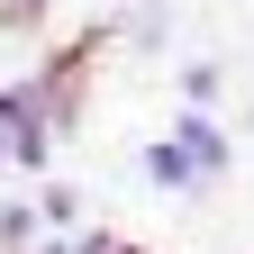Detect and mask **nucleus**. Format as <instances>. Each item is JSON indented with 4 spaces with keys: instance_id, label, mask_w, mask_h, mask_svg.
Instances as JSON below:
<instances>
[{
    "instance_id": "obj_1",
    "label": "nucleus",
    "mask_w": 254,
    "mask_h": 254,
    "mask_svg": "<svg viewBox=\"0 0 254 254\" xmlns=\"http://www.w3.org/2000/svg\"><path fill=\"white\" fill-rule=\"evenodd\" d=\"M154 173H164V182H190L200 164H190V145H164V154H154Z\"/></svg>"
},
{
    "instance_id": "obj_3",
    "label": "nucleus",
    "mask_w": 254,
    "mask_h": 254,
    "mask_svg": "<svg viewBox=\"0 0 254 254\" xmlns=\"http://www.w3.org/2000/svg\"><path fill=\"white\" fill-rule=\"evenodd\" d=\"M46 254H64V245H46Z\"/></svg>"
},
{
    "instance_id": "obj_2",
    "label": "nucleus",
    "mask_w": 254,
    "mask_h": 254,
    "mask_svg": "<svg viewBox=\"0 0 254 254\" xmlns=\"http://www.w3.org/2000/svg\"><path fill=\"white\" fill-rule=\"evenodd\" d=\"M0 9H9V18H37V9H46V0H0Z\"/></svg>"
}]
</instances>
